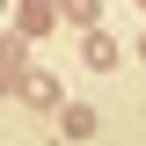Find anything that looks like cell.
Wrapping results in <instances>:
<instances>
[{
	"mask_svg": "<svg viewBox=\"0 0 146 146\" xmlns=\"http://www.w3.org/2000/svg\"><path fill=\"white\" fill-rule=\"evenodd\" d=\"M51 22H58V0H22V7H15V29L22 36H44Z\"/></svg>",
	"mask_w": 146,
	"mask_h": 146,
	"instance_id": "1",
	"label": "cell"
},
{
	"mask_svg": "<svg viewBox=\"0 0 146 146\" xmlns=\"http://www.w3.org/2000/svg\"><path fill=\"white\" fill-rule=\"evenodd\" d=\"M80 58H88V73H110V66H124V51H117L102 29H88V36H80Z\"/></svg>",
	"mask_w": 146,
	"mask_h": 146,
	"instance_id": "2",
	"label": "cell"
},
{
	"mask_svg": "<svg viewBox=\"0 0 146 146\" xmlns=\"http://www.w3.org/2000/svg\"><path fill=\"white\" fill-rule=\"evenodd\" d=\"M15 95H22L29 110H51V102H58V88L44 80V73H29V80H15Z\"/></svg>",
	"mask_w": 146,
	"mask_h": 146,
	"instance_id": "3",
	"label": "cell"
},
{
	"mask_svg": "<svg viewBox=\"0 0 146 146\" xmlns=\"http://www.w3.org/2000/svg\"><path fill=\"white\" fill-rule=\"evenodd\" d=\"M66 117V139H95V110L88 102H73V110H58Z\"/></svg>",
	"mask_w": 146,
	"mask_h": 146,
	"instance_id": "4",
	"label": "cell"
},
{
	"mask_svg": "<svg viewBox=\"0 0 146 146\" xmlns=\"http://www.w3.org/2000/svg\"><path fill=\"white\" fill-rule=\"evenodd\" d=\"M58 15L80 22V29H95V15H102V0H58Z\"/></svg>",
	"mask_w": 146,
	"mask_h": 146,
	"instance_id": "5",
	"label": "cell"
},
{
	"mask_svg": "<svg viewBox=\"0 0 146 146\" xmlns=\"http://www.w3.org/2000/svg\"><path fill=\"white\" fill-rule=\"evenodd\" d=\"M0 7H7V0H0Z\"/></svg>",
	"mask_w": 146,
	"mask_h": 146,
	"instance_id": "6",
	"label": "cell"
},
{
	"mask_svg": "<svg viewBox=\"0 0 146 146\" xmlns=\"http://www.w3.org/2000/svg\"><path fill=\"white\" fill-rule=\"evenodd\" d=\"M139 7H146V0H139Z\"/></svg>",
	"mask_w": 146,
	"mask_h": 146,
	"instance_id": "7",
	"label": "cell"
}]
</instances>
